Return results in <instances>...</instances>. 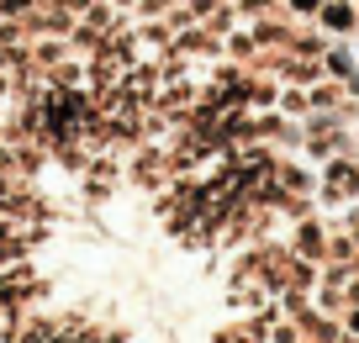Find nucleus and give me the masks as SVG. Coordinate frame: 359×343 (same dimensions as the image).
<instances>
[{
    "label": "nucleus",
    "mask_w": 359,
    "mask_h": 343,
    "mask_svg": "<svg viewBox=\"0 0 359 343\" xmlns=\"http://www.w3.org/2000/svg\"><path fill=\"white\" fill-rule=\"evenodd\" d=\"M327 196H359V164L333 159L327 164Z\"/></svg>",
    "instance_id": "nucleus-1"
},
{
    "label": "nucleus",
    "mask_w": 359,
    "mask_h": 343,
    "mask_svg": "<svg viewBox=\"0 0 359 343\" xmlns=\"http://www.w3.org/2000/svg\"><path fill=\"white\" fill-rule=\"evenodd\" d=\"M317 16H323L327 32H354V22H359L348 0H323V11H317Z\"/></svg>",
    "instance_id": "nucleus-2"
},
{
    "label": "nucleus",
    "mask_w": 359,
    "mask_h": 343,
    "mask_svg": "<svg viewBox=\"0 0 359 343\" xmlns=\"http://www.w3.org/2000/svg\"><path fill=\"white\" fill-rule=\"evenodd\" d=\"M323 69H327L333 79H354V74H359L354 53H344V48H323Z\"/></svg>",
    "instance_id": "nucleus-3"
},
{
    "label": "nucleus",
    "mask_w": 359,
    "mask_h": 343,
    "mask_svg": "<svg viewBox=\"0 0 359 343\" xmlns=\"http://www.w3.org/2000/svg\"><path fill=\"white\" fill-rule=\"evenodd\" d=\"M338 106V85H317L306 90V111H333Z\"/></svg>",
    "instance_id": "nucleus-4"
},
{
    "label": "nucleus",
    "mask_w": 359,
    "mask_h": 343,
    "mask_svg": "<svg viewBox=\"0 0 359 343\" xmlns=\"http://www.w3.org/2000/svg\"><path fill=\"white\" fill-rule=\"evenodd\" d=\"M280 111H291V116H306V95H302V90H285V95H280Z\"/></svg>",
    "instance_id": "nucleus-5"
},
{
    "label": "nucleus",
    "mask_w": 359,
    "mask_h": 343,
    "mask_svg": "<svg viewBox=\"0 0 359 343\" xmlns=\"http://www.w3.org/2000/svg\"><path fill=\"white\" fill-rule=\"evenodd\" d=\"M37 0H0V16H32Z\"/></svg>",
    "instance_id": "nucleus-6"
},
{
    "label": "nucleus",
    "mask_w": 359,
    "mask_h": 343,
    "mask_svg": "<svg viewBox=\"0 0 359 343\" xmlns=\"http://www.w3.org/2000/svg\"><path fill=\"white\" fill-rule=\"evenodd\" d=\"M285 11H291V16H317V11H323V0H285Z\"/></svg>",
    "instance_id": "nucleus-7"
},
{
    "label": "nucleus",
    "mask_w": 359,
    "mask_h": 343,
    "mask_svg": "<svg viewBox=\"0 0 359 343\" xmlns=\"http://www.w3.org/2000/svg\"><path fill=\"white\" fill-rule=\"evenodd\" d=\"M106 6H116V11H137V0H106Z\"/></svg>",
    "instance_id": "nucleus-8"
},
{
    "label": "nucleus",
    "mask_w": 359,
    "mask_h": 343,
    "mask_svg": "<svg viewBox=\"0 0 359 343\" xmlns=\"http://www.w3.org/2000/svg\"><path fill=\"white\" fill-rule=\"evenodd\" d=\"M348 328H354V332H359V311H354V317H348Z\"/></svg>",
    "instance_id": "nucleus-9"
}]
</instances>
